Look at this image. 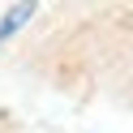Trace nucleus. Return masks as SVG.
<instances>
[{"instance_id":"obj_1","label":"nucleus","mask_w":133,"mask_h":133,"mask_svg":"<svg viewBox=\"0 0 133 133\" xmlns=\"http://www.w3.org/2000/svg\"><path fill=\"white\" fill-rule=\"evenodd\" d=\"M35 17V4H13L9 13H4V22H0V39H9V35H17L26 22Z\"/></svg>"}]
</instances>
